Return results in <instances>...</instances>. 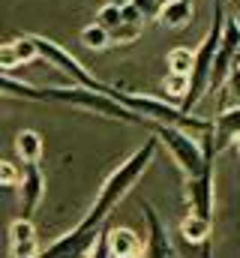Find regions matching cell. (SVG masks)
<instances>
[{
	"label": "cell",
	"mask_w": 240,
	"mask_h": 258,
	"mask_svg": "<svg viewBox=\"0 0 240 258\" xmlns=\"http://www.w3.org/2000/svg\"><path fill=\"white\" fill-rule=\"evenodd\" d=\"M156 150H159V141H156V138H147L129 159H123L117 168L108 174V180L102 183V189L96 195L93 207L81 216V222H78L72 231H66L63 237H57L51 246L39 249L36 258H87L90 246L96 243V237L105 231L108 216H111V210L117 207V201L129 192V189L141 180V174L153 165Z\"/></svg>",
	"instance_id": "cell-1"
},
{
	"label": "cell",
	"mask_w": 240,
	"mask_h": 258,
	"mask_svg": "<svg viewBox=\"0 0 240 258\" xmlns=\"http://www.w3.org/2000/svg\"><path fill=\"white\" fill-rule=\"evenodd\" d=\"M222 24H225V0H213V9H210V30L204 33L201 45H198L195 54H192L189 90H186L183 102L177 105L183 114H192V108H195V105L204 99V93H207V78H210V66H213L219 39H222Z\"/></svg>",
	"instance_id": "cell-2"
},
{
	"label": "cell",
	"mask_w": 240,
	"mask_h": 258,
	"mask_svg": "<svg viewBox=\"0 0 240 258\" xmlns=\"http://www.w3.org/2000/svg\"><path fill=\"white\" fill-rule=\"evenodd\" d=\"M42 102H60V105L81 108V111H93V114L108 117V120H123V123H135V126H147L138 114L126 111L111 96L96 93V90H84V87H42Z\"/></svg>",
	"instance_id": "cell-3"
},
{
	"label": "cell",
	"mask_w": 240,
	"mask_h": 258,
	"mask_svg": "<svg viewBox=\"0 0 240 258\" xmlns=\"http://www.w3.org/2000/svg\"><path fill=\"white\" fill-rule=\"evenodd\" d=\"M33 39V45H36V54L42 57V60H48V63L54 66V69H60L66 78H72L75 81V87H84V90H96V93H111V84H102L99 78H93L84 66H81V60L78 57H72L66 48H60L54 39H48V36H30Z\"/></svg>",
	"instance_id": "cell-4"
},
{
	"label": "cell",
	"mask_w": 240,
	"mask_h": 258,
	"mask_svg": "<svg viewBox=\"0 0 240 258\" xmlns=\"http://www.w3.org/2000/svg\"><path fill=\"white\" fill-rule=\"evenodd\" d=\"M240 63V18L225 15V24H222V39H219V48H216V57L210 66V78H207V93H219L228 72Z\"/></svg>",
	"instance_id": "cell-5"
},
{
	"label": "cell",
	"mask_w": 240,
	"mask_h": 258,
	"mask_svg": "<svg viewBox=\"0 0 240 258\" xmlns=\"http://www.w3.org/2000/svg\"><path fill=\"white\" fill-rule=\"evenodd\" d=\"M141 210H144V222H147V240H144L141 258H177V249L168 237V228H165L159 210L150 201H141Z\"/></svg>",
	"instance_id": "cell-6"
},
{
	"label": "cell",
	"mask_w": 240,
	"mask_h": 258,
	"mask_svg": "<svg viewBox=\"0 0 240 258\" xmlns=\"http://www.w3.org/2000/svg\"><path fill=\"white\" fill-rule=\"evenodd\" d=\"M42 195H45V177H42L39 165L36 162H21L18 165V207H21L18 219L30 222V216L42 204Z\"/></svg>",
	"instance_id": "cell-7"
},
{
	"label": "cell",
	"mask_w": 240,
	"mask_h": 258,
	"mask_svg": "<svg viewBox=\"0 0 240 258\" xmlns=\"http://www.w3.org/2000/svg\"><path fill=\"white\" fill-rule=\"evenodd\" d=\"M237 138H240V108L234 105V108L219 111V114L210 120V141H213L216 156H219L225 147H231Z\"/></svg>",
	"instance_id": "cell-8"
},
{
	"label": "cell",
	"mask_w": 240,
	"mask_h": 258,
	"mask_svg": "<svg viewBox=\"0 0 240 258\" xmlns=\"http://www.w3.org/2000/svg\"><path fill=\"white\" fill-rule=\"evenodd\" d=\"M105 246H108V258H141L144 240H141L132 228H123V225H108Z\"/></svg>",
	"instance_id": "cell-9"
},
{
	"label": "cell",
	"mask_w": 240,
	"mask_h": 258,
	"mask_svg": "<svg viewBox=\"0 0 240 258\" xmlns=\"http://www.w3.org/2000/svg\"><path fill=\"white\" fill-rule=\"evenodd\" d=\"M9 246L15 258H36L39 246H36V228L27 219H15L9 225Z\"/></svg>",
	"instance_id": "cell-10"
},
{
	"label": "cell",
	"mask_w": 240,
	"mask_h": 258,
	"mask_svg": "<svg viewBox=\"0 0 240 258\" xmlns=\"http://www.w3.org/2000/svg\"><path fill=\"white\" fill-rule=\"evenodd\" d=\"M180 237L192 246H210V231H213V222L210 219H201V216H183L177 225Z\"/></svg>",
	"instance_id": "cell-11"
},
{
	"label": "cell",
	"mask_w": 240,
	"mask_h": 258,
	"mask_svg": "<svg viewBox=\"0 0 240 258\" xmlns=\"http://www.w3.org/2000/svg\"><path fill=\"white\" fill-rule=\"evenodd\" d=\"M165 27H171V30H183L192 18H195V6H192V0H168L162 9H159V15H156Z\"/></svg>",
	"instance_id": "cell-12"
},
{
	"label": "cell",
	"mask_w": 240,
	"mask_h": 258,
	"mask_svg": "<svg viewBox=\"0 0 240 258\" xmlns=\"http://www.w3.org/2000/svg\"><path fill=\"white\" fill-rule=\"evenodd\" d=\"M15 150H18L21 162H36V165H39V156H42V150H45L42 135H39L36 129H21V132L15 135Z\"/></svg>",
	"instance_id": "cell-13"
},
{
	"label": "cell",
	"mask_w": 240,
	"mask_h": 258,
	"mask_svg": "<svg viewBox=\"0 0 240 258\" xmlns=\"http://www.w3.org/2000/svg\"><path fill=\"white\" fill-rule=\"evenodd\" d=\"M189 69H192V48H171L168 51V72L174 75H186L189 78Z\"/></svg>",
	"instance_id": "cell-14"
},
{
	"label": "cell",
	"mask_w": 240,
	"mask_h": 258,
	"mask_svg": "<svg viewBox=\"0 0 240 258\" xmlns=\"http://www.w3.org/2000/svg\"><path fill=\"white\" fill-rule=\"evenodd\" d=\"M162 90H165V102H168V99H180V102H183V96H186V90H189V78L168 72V75L162 78Z\"/></svg>",
	"instance_id": "cell-15"
},
{
	"label": "cell",
	"mask_w": 240,
	"mask_h": 258,
	"mask_svg": "<svg viewBox=\"0 0 240 258\" xmlns=\"http://www.w3.org/2000/svg\"><path fill=\"white\" fill-rule=\"evenodd\" d=\"M141 30H144V24H126V21H120L117 27L108 33V42H114V45H129V42H135V39L141 36Z\"/></svg>",
	"instance_id": "cell-16"
},
{
	"label": "cell",
	"mask_w": 240,
	"mask_h": 258,
	"mask_svg": "<svg viewBox=\"0 0 240 258\" xmlns=\"http://www.w3.org/2000/svg\"><path fill=\"white\" fill-rule=\"evenodd\" d=\"M81 45L102 51V48H108L111 42H108V33H105L102 27H96V24H87V27L81 30Z\"/></svg>",
	"instance_id": "cell-17"
},
{
	"label": "cell",
	"mask_w": 240,
	"mask_h": 258,
	"mask_svg": "<svg viewBox=\"0 0 240 258\" xmlns=\"http://www.w3.org/2000/svg\"><path fill=\"white\" fill-rule=\"evenodd\" d=\"M12 45V54H15V63H30V60H36L39 54H36V45H33V39L30 36H21V39H15V42H9Z\"/></svg>",
	"instance_id": "cell-18"
},
{
	"label": "cell",
	"mask_w": 240,
	"mask_h": 258,
	"mask_svg": "<svg viewBox=\"0 0 240 258\" xmlns=\"http://www.w3.org/2000/svg\"><path fill=\"white\" fill-rule=\"evenodd\" d=\"M96 27H102L105 33H111L114 27L120 24V6H111V3H105L99 12H96V21H93Z\"/></svg>",
	"instance_id": "cell-19"
},
{
	"label": "cell",
	"mask_w": 240,
	"mask_h": 258,
	"mask_svg": "<svg viewBox=\"0 0 240 258\" xmlns=\"http://www.w3.org/2000/svg\"><path fill=\"white\" fill-rule=\"evenodd\" d=\"M165 3H168V0H132V6L141 12V18H144V21H147V18H156V15H159V9H162Z\"/></svg>",
	"instance_id": "cell-20"
},
{
	"label": "cell",
	"mask_w": 240,
	"mask_h": 258,
	"mask_svg": "<svg viewBox=\"0 0 240 258\" xmlns=\"http://www.w3.org/2000/svg\"><path fill=\"white\" fill-rule=\"evenodd\" d=\"M222 90L237 102V108H240V63L228 72V78H225V84H222Z\"/></svg>",
	"instance_id": "cell-21"
},
{
	"label": "cell",
	"mask_w": 240,
	"mask_h": 258,
	"mask_svg": "<svg viewBox=\"0 0 240 258\" xmlns=\"http://www.w3.org/2000/svg\"><path fill=\"white\" fill-rule=\"evenodd\" d=\"M0 186H18V165L0 159Z\"/></svg>",
	"instance_id": "cell-22"
},
{
	"label": "cell",
	"mask_w": 240,
	"mask_h": 258,
	"mask_svg": "<svg viewBox=\"0 0 240 258\" xmlns=\"http://www.w3.org/2000/svg\"><path fill=\"white\" fill-rule=\"evenodd\" d=\"M108 3H111V6H129L132 0H108Z\"/></svg>",
	"instance_id": "cell-23"
},
{
	"label": "cell",
	"mask_w": 240,
	"mask_h": 258,
	"mask_svg": "<svg viewBox=\"0 0 240 258\" xmlns=\"http://www.w3.org/2000/svg\"><path fill=\"white\" fill-rule=\"evenodd\" d=\"M237 153H240V138H237Z\"/></svg>",
	"instance_id": "cell-24"
},
{
	"label": "cell",
	"mask_w": 240,
	"mask_h": 258,
	"mask_svg": "<svg viewBox=\"0 0 240 258\" xmlns=\"http://www.w3.org/2000/svg\"><path fill=\"white\" fill-rule=\"evenodd\" d=\"M9 258H15V255H9Z\"/></svg>",
	"instance_id": "cell-25"
}]
</instances>
